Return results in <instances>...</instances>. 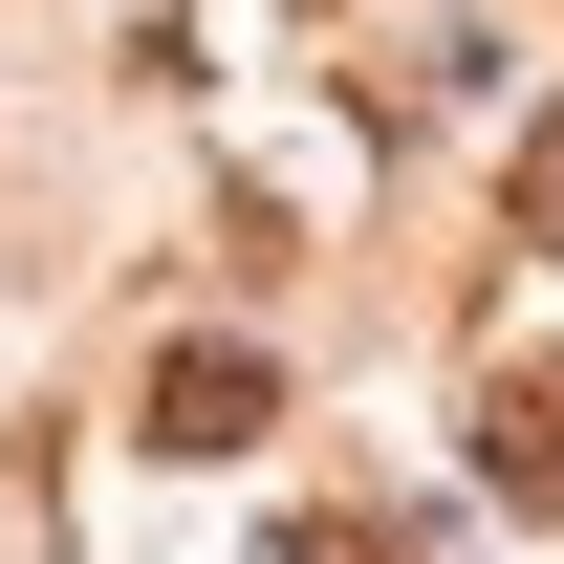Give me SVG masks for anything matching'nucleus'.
<instances>
[{
  "label": "nucleus",
  "mask_w": 564,
  "mask_h": 564,
  "mask_svg": "<svg viewBox=\"0 0 564 564\" xmlns=\"http://www.w3.org/2000/svg\"><path fill=\"white\" fill-rule=\"evenodd\" d=\"M261 434H282V369L239 348V326H217V348H174V369H152V456H261Z\"/></svg>",
  "instance_id": "1"
},
{
  "label": "nucleus",
  "mask_w": 564,
  "mask_h": 564,
  "mask_svg": "<svg viewBox=\"0 0 564 564\" xmlns=\"http://www.w3.org/2000/svg\"><path fill=\"white\" fill-rule=\"evenodd\" d=\"M478 478L521 499V521H564V369H499L478 391Z\"/></svg>",
  "instance_id": "2"
},
{
  "label": "nucleus",
  "mask_w": 564,
  "mask_h": 564,
  "mask_svg": "<svg viewBox=\"0 0 564 564\" xmlns=\"http://www.w3.org/2000/svg\"><path fill=\"white\" fill-rule=\"evenodd\" d=\"M304 564H413V543H391V521H326V543H304Z\"/></svg>",
  "instance_id": "3"
}]
</instances>
